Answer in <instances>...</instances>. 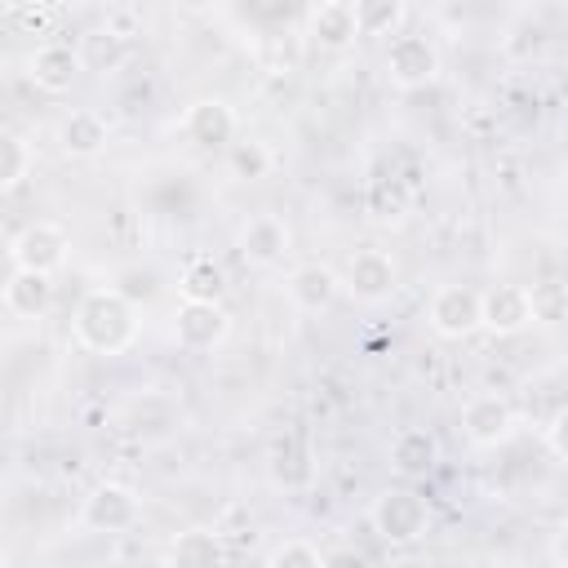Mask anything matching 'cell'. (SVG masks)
<instances>
[{
  "mask_svg": "<svg viewBox=\"0 0 568 568\" xmlns=\"http://www.w3.org/2000/svg\"><path fill=\"white\" fill-rule=\"evenodd\" d=\"M71 333L93 355H120L138 337V311L120 288H93L71 315Z\"/></svg>",
  "mask_w": 568,
  "mask_h": 568,
  "instance_id": "obj_1",
  "label": "cell"
},
{
  "mask_svg": "<svg viewBox=\"0 0 568 568\" xmlns=\"http://www.w3.org/2000/svg\"><path fill=\"white\" fill-rule=\"evenodd\" d=\"M368 524L386 546H413L430 528V506L417 488H386L368 506Z\"/></svg>",
  "mask_w": 568,
  "mask_h": 568,
  "instance_id": "obj_2",
  "label": "cell"
},
{
  "mask_svg": "<svg viewBox=\"0 0 568 568\" xmlns=\"http://www.w3.org/2000/svg\"><path fill=\"white\" fill-rule=\"evenodd\" d=\"M426 324H430V333H439L448 342H462V337L479 333L484 328V293H475L470 284L435 288V297L426 306Z\"/></svg>",
  "mask_w": 568,
  "mask_h": 568,
  "instance_id": "obj_3",
  "label": "cell"
},
{
  "mask_svg": "<svg viewBox=\"0 0 568 568\" xmlns=\"http://www.w3.org/2000/svg\"><path fill=\"white\" fill-rule=\"evenodd\" d=\"M142 519V501L129 484H115V479H102L89 488L84 506H80V524L89 532H129L133 524Z\"/></svg>",
  "mask_w": 568,
  "mask_h": 568,
  "instance_id": "obj_4",
  "label": "cell"
},
{
  "mask_svg": "<svg viewBox=\"0 0 568 568\" xmlns=\"http://www.w3.org/2000/svg\"><path fill=\"white\" fill-rule=\"evenodd\" d=\"M395 284H399V271L386 248H355L342 266V288L364 306L386 302L395 293Z\"/></svg>",
  "mask_w": 568,
  "mask_h": 568,
  "instance_id": "obj_5",
  "label": "cell"
},
{
  "mask_svg": "<svg viewBox=\"0 0 568 568\" xmlns=\"http://www.w3.org/2000/svg\"><path fill=\"white\" fill-rule=\"evenodd\" d=\"M382 67L395 89H426L439 75V49L426 36H390Z\"/></svg>",
  "mask_w": 568,
  "mask_h": 568,
  "instance_id": "obj_6",
  "label": "cell"
},
{
  "mask_svg": "<svg viewBox=\"0 0 568 568\" xmlns=\"http://www.w3.org/2000/svg\"><path fill=\"white\" fill-rule=\"evenodd\" d=\"M67 248H71V240H67V231L58 222H27L9 240V262L13 266H27V271L53 275V271L67 266Z\"/></svg>",
  "mask_w": 568,
  "mask_h": 568,
  "instance_id": "obj_7",
  "label": "cell"
},
{
  "mask_svg": "<svg viewBox=\"0 0 568 568\" xmlns=\"http://www.w3.org/2000/svg\"><path fill=\"white\" fill-rule=\"evenodd\" d=\"M231 333V315L222 311V302H195V297H182L178 311H173V337L182 351H213L222 346Z\"/></svg>",
  "mask_w": 568,
  "mask_h": 568,
  "instance_id": "obj_8",
  "label": "cell"
},
{
  "mask_svg": "<svg viewBox=\"0 0 568 568\" xmlns=\"http://www.w3.org/2000/svg\"><path fill=\"white\" fill-rule=\"evenodd\" d=\"M182 133L200 151H222L235 142V111L222 98H200L182 111Z\"/></svg>",
  "mask_w": 568,
  "mask_h": 568,
  "instance_id": "obj_9",
  "label": "cell"
},
{
  "mask_svg": "<svg viewBox=\"0 0 568 568\" xmlns=\"http://www.w3.org/2000/svg\"><path fill=\"white\" fill-rule=\"evenodd\" d=\"M462 430H466V439L479 444V448L506 444L510 430H515V408H510V399H501V395H475V399H466V408H462Z\"/></svg>",
  "mask_w": 568,
  "mask_h": 568,
  "instance_id": "obj_10",
  "label": "cell"
},
{
  "mask_svg": "<svg viewBox=\"0 0 568 568\" xmlns=\"http://www.w3.org/2000/svg\"><path fill=\"white\" fill-rule=\"evenodd\" d=\"M532 324V293L524 284H493L484 293V328L493 337H515Z\"/></svg>",
  "mask_w": 568,
  "mask_h": 568,
  "instance_id": "obj_11",
  "label": "cell"
},
{
  "mask_svg": "<svg viewBox=\"0 0 568 568\" xmlns=\"http://www.w3.org/2000/svg\"><path fill=\"white\" fill-rule=\"evenodd\" d=\"M27 67H31V84H36L40 93H67V89L80 80L84 58H80V49L53 40V44H40Z\"/></svg>",
  "mask_w": 568,
  "mask_h": 568,
  "instance_id": "obj_12",
  "label": "cell"
},
{
  "mask_svg": "<svg viewBox=\"0 0 568 568\" xmlns=\"http://www.w3.org/2000/svg\"><path fill=\"white\" fill-rule=\"evenodd\" d=\"M240 253L248 266H280L288 257V226L275 213H257L240 231Z\"/></svg>",
  "mask_w": 568,
  "mask_h": 568,
  "instance_id": "obj_13",
  "label": "cell"
},
{
  "mask_svg": "<svg viewBox=\"0 0 568 568\" xmlns=\"http://www.w3.org/2000/svg\"><path fill=\"white\" fill-rule=\"evenodd\" d=\"M337 293H342V271H333L324 262H302L288 271V297L302 311H324L337 302Z\"/></svg>",
  "mask_w": 568,
  "mask_h": 568,
  "instance_id": "obj_14",
  "label": "cell"
},
{
  "mask_svg": "<svg viewBox=\"0 0 568 568\" xmlns=\"http://www.w3.org/2000/svg\"><path fill=\"white\" fill-rule=\"evenodd\" d=\"M439 462V439L426 430V426H404L395 439H390V466L395 475L404 479H426Z\"/></svg>",
  "mask_w": 568,
  "mask_h": 568,
  "instance_id": "obj_15",
  "label": "cell"
},
{
  "mask_svg": "<svg viewBox=\"0 0 568 568\" xmlns=\"http://www.w3.org/2000/svg\"><path fill=\"white\" fill-rule=\"evenodd\" d=\"M4 306L13 315H22V320H40L53 306V275L13 266L9 280H4Z\"/></svg>",
  "mask_w": 568,
  "mask_h": 568,
  "instance_id": "obj_16",
  "label": "cell"
},
{
  "mask_svg": "<svg viewBox=\"0 0 568 568\" xmlns=\"http://www.w3.org/2000/svg\"><path fill=\"white\" fill-rule=\"evenodd\" d=\"M58 146L71 160H93L106 151V120L98 111H71L58 124Z\"/></svg>",
  "mask_w": 568,
  "mask_h": 568,
  "instance_id": "obj_17",
  "label": "cell"
},
{
  "mask_svg": "<svg viewBox=\"0 0 568 568\" xmlns=\"http://www.w3.org/2000/svg\"><path fill=\"white\" fill-rule=\"evenodd\" d=\"M355 36H359V27H355V9H351V4L324 0V4L311 13V40H315L320 49L342 53V49L355 44Z\"/></svg>",
  "mask_w": 568,
  "mask_h": 568,
  "instance_id": "obj_18",
  "label": "cell"
},
{
  "mask_svg": "<svg viewBox=\"0 0 568 568\" xmlns=\"http://www.w3.org/2000/svg\"><path fill=\"white\" fill-rule=\"evenodd\" d=\"M364 213H368L377 226L404 222V213H408V186H404L395 173H373L368 186H364Z\"/></svg>",
  "mask_w": 568,
  "mask_h": 568,
  "instance_id": "obj_19",
  "label": "cell"
},
{
  "mask_svg": "<svg viewBox=\"0 0 568 568\" xmlns=\"http://www.w3.org/2000/svg\"><path fill=\"white\" fill-rule=\"evenodd\" d=\"M164 559H169V564H182V568H213V564L226 559V546H222L217 532L191 528V532H178V537H173V546H169Z\"/></svg>",
  "mask_w": 568,
  "mask_h": 568,
  "instance_id": "obj_20",
  "label": "cell"
},
{
  "mask_svg": "<svg viewBox=\"0 0 568 568\" xmlns=\"http://www.w3.org/2000/svg\"><path fill=\"white\" fill-rule=\"evenodd\" d=\"M404 18H408V0H355V27L368 40L399 36Z\"/></svg>",
  "mask_w": 568,
  "mask_h": 568,
  "instance_id": "obj_21",
  "label": "cell"
},
{
  "mask_svg": "<svg viewBox=\"0 0 568 568\" xmlns=\"http://www.w3.org/2000/svg\"><path fill=\"white\" fill-rule=\"evenodd\" d=\"M178 293L182 297H195V302H222L226 293V271L213 262V257H191L178 275Z\"/></svg>",
  "mask_w": 568,
  "mask_h": 568,
  "instance_id": "obj_22",
  "label": "cell"
},
{
  "mask_svg": "<svg viewBox=\"0 0 568 568\" xmlns=\"http://www.w3.org/2000/svg\"><path fill=\"white\" fill-rule=\"evenodd\" d=\"M271 479L280 488H306L315 479V462H311V448L297 444V439H284L275 453H271Z\"/></svg>",
  "mask_w": 568,
  "mask_h": 568,
  "instance_id": "obj_23",
  "label": "cell"
},
{
  "mask_svg": "<svg viewBox=\"0 0 568 568\" xmlns=\"http://www.w3.org/2000/svg\"><path fill=\"white\" fill-rule=\"evenodd\" d=\"M31 169H36L31 146H27L18 133H4V138H0V191H4V195L18 191V186L31 178Z\"/></svg>",
  "mask_w": 568,
  "mask_h": 568,
  "instance_id": "obj_24",
  "label": "cell"
},
{
  "mask_svg": "<svg viewBox=\"0 0 568 568\" xmlns=\"http://www.w3.org/2000/svg\"><path fill=\"white\" fill-rule=\"evenodd\" d=\"M226 151H231V173H235V178L257 182V178H266V173H271V151H266L262 142L244 138V142H231Z\"/></svg>",
  "mask_w": 568,
  "mask_h": 568,
  "instance_id": "obj_25",
  "label": "cell"
},
{
  "mask_svg": "<svg viewBox=\"0 0 568 568\" xmlns=\"http://www.w3.org/2000/svg\"><path fill=\"white\" fill-rule=\"evenodd\" d=\"M266 564L271 568H324V550L302 541V537H288L275 550H266Z\"/></svg>",
  "mask_w": 568,
  "mask_h": 568,
  "instance_id": "obj_26",
  "label": "cell"
},
{
  "mask_svg": "<svg viewBox=\"0 0 568 568\" xmlns=\"http://www.w3.org/2000/svg\"><path fill=\"white\" fill-rule=\"evenodd\" d=\"M528 293H532V320L559 324V320L568 315V288H564L559 280H541V284H532Z\"/></svg>",
  "mask_w": 568,
  "mask_h": 568,
  "instance_id": "obj_27",
  "label": "cell"
},
{
  "mask_svg": "<svg viewBox=\"0 0 568 568\" xmlns=\"http://www.w3.org/2000/svg\"><path fill=\"white\" fill-rule=\"evenodd\" d=\"M546 444L559 462H568V408H559L550 422H546Z\"/></svg>",
  "mask_w": 568,
  "mask_h": 568,
  "instance_id": "obj_28",
  "label": "cell"
},
{
  "mask_svg": "<svg viewBox=\"0 0 568 568\" xmlns=\"http://www.w3.org/2000/svg\"><path fill=\"white\" fill-rule=\"evenodd\" d=\"M129 4H133V0H129Z\"/></svg>",
  "mask_w": 568,
  "mask_h": 568,
  "instance_id": "obj_29",
  "label": "cell"
}]
</instances>
